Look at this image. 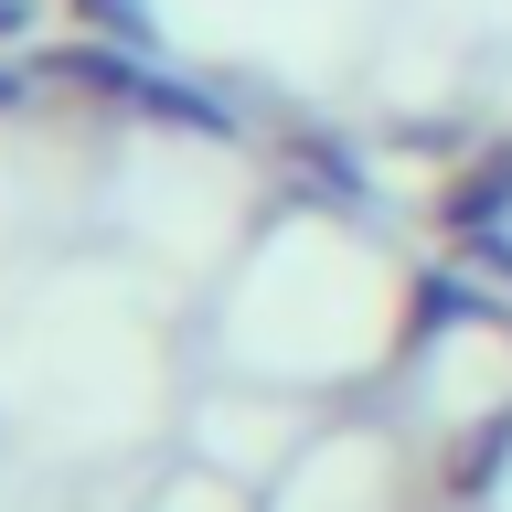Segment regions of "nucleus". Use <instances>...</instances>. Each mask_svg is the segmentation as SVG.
Listing matches in <instances>:
<instances>
[{
	"label": "nucleus",
	"mask_w": 512,
	"mask_h": 512,
	"mask_svg": "<svg viewBox=\"0 0 512 512\" xmlns=\"http://www.w3.org/2000/svg\"><path fill=\"white\" fill-rule=\"evenodd\" d=\"M0 107H11V86H0Z\"/></svg>",
	"instance_id": "f257e3e1"
}]
</instances>
